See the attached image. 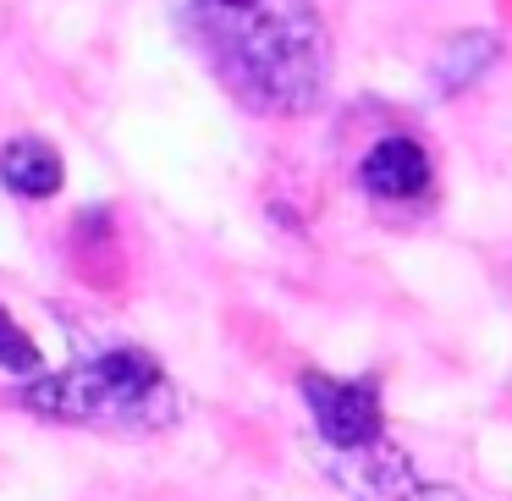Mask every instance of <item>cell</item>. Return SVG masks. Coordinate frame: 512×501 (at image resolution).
Segmentation results:
<instances>
[{
  "label": "cell",
  "mask_w": 512,
  "mask_h": 501,
  "mask_svg": "<svg viewBox=\"0 0 512 501\" xmlns=\"http://www.w3.org/2000/svg\"><path fill=\"white\" fill-rule=\"evenodd\" d=\"M496 56H501V39L468 28V34H452L441 50H435L430 78H435V89H441V94H457V89H468V83L485 78V72L496 67Z\"/></svg>",
  "instance_id": "obj_7"
},
{
  "label": "cell",
  "mask_w": 512,
  "mask_h": 501,
  "mask_svg": "<svg viewBox=\"0 0 512 501\" xmlns=\"http://www.w3.org/2000/svg\"><path fill=\"white\" fill-rule=\"evenodd\" d=\"M320 463L358 501H419L424 496L419 468H413V457L391 435H380L369 446H347V452L342 446H320Z\"/></svg>",
  "instance_id": "obj_3"
},
{
  "label": "cell",
  "mask_w": 512,
  "mask_h": 501,
  "mask_svg": "<svg viewBox=\"0 0 512 501\" xmlns=\"http://www.w3.org/2000/svg\"><path fill=\"white\" fill-rule=\"evenodd\" d=\"M0 364L12 369V375H39V369H45L39 347L28 342V331H23V325H17L6 309H0Z\"/></svg>",
  "instance_id": "obj_8"
},
{
  "label": "cell",
  "mask_w": 512,
  "mask_h": 501,
  "mask_svg": "<svg viewBox=\"0 0 512 501\" xmlns=\"http://www.w3.org/2000/svg\"><path fill=\"white\" fill-rule=\"evenodd\" d=\"M358 182H364V193H375V199H386V204H408L430 188V155H424L419 138L391 133L364 155Z\"/></svg>",
  "instance_id": "obj_5"
},
{
  "label": "cell",
  "mask_w": 512,
  "mask_h": 501,
  "mask_svg": "<svg viewBox=\"0 0 512 501\" xmlns=\"http://www.w3.org/2000/svg\"><path fill=\"white\" fill-rule=\"evenodd\" d=\"M23 402L45 419L111 424V430H166L177 419V391L166 369L144 347H105L83 364L45 375L23 391Z\"/></svg>",
  "instance_id": "obj_2"
},
{
  "label": "cell",
  "mask_w": 512,
  "mask_h": 501,
  "mask_svg": "<svg viewBox=\"0 0 512 501\" xmlns=\"http://www.w3.org/2000/svg\"><path fill=\"white\" fill-rule=\"evenodd\" d=\"M303 402L314 413L320 446H369L386 435V413H380V391L369 380H336V375H303Z\"/></svg>",
  "instance_id": "obj_4"
},
{
  "label": "cell",
  "mask_w": 512,
  "mask_h": 501,
  "mask_svg": "<svg viewBox=\"0 0 512 501\" xmlns=\"http://www.w3.org/2000/svg\"><path fill=\"white\" fill-rule=\"evenodd\" d=\"M215 78L259 116H309L331 89V34L314 0H177Z\"/></svg>",
  "instance_id": "obj_1"
},
{
  "label": "cell",
  "mask_w": 512,
  "mask_h": 501,
  "mask_svg": "<svg viewBox=\"0 0 512 501\" xmlns=\"http://www.w3.org/2000/svg\"><path fill=\"white\" fill-rule=\"evenodd\" d=\"M0 182L23 199H56L61 182H67V166L45 138H12L0 149Z\"/></svg>",
  "instance_id": "obj_6"
}]
</instances>
